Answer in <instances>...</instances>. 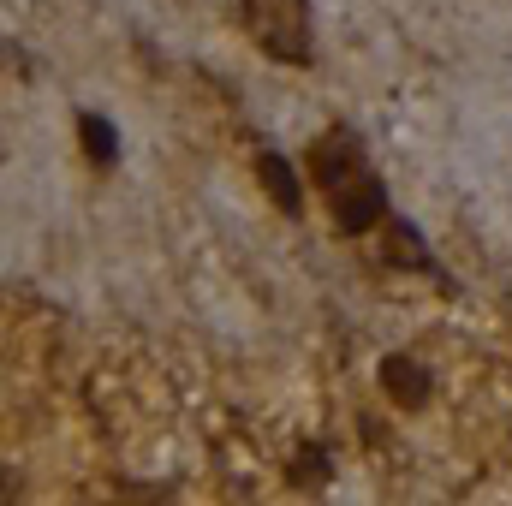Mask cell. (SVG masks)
Listing matches in <instances>:
<instances>
[{
	"mask_svg": "<svg viewBox=\"0 0 512 506\" xmlns=\"http://www.w3.org/2000/svg\"><path fill=\"white\" fill-rule=\"evenodd\" d=\"M245 30L280 66H310V0H245Z\"/></svg>",
	"mask_w": 512,
	"mask_h": 506,
	"instance_id": "cell-1",
	"label": "cell"
},
{
	"mask_svg": "<svg viewBox=\"0 0 512 506\" xmlns=\"http://www.w3.org/2000/svg\"><path fill=\"white\" fill-rule=\"evenodd\" d=\"M370 167H364V143H358V131L334 126L322 143H310V179L334 197V191H346L352 179H364Z\"/></svg>",
	"mask_w": 512,
	"mask_h": 506,
	"instance_id": "cell-2",
	"label": "cell"
},
{
	"mask_svg": "<svg viewBox=\"0 0 512 506\" xmlns=\"http://www.w3.org/2000/svg\"><path fill=\"white\" fill-rule=\"evenodd\" d=\"M328 209H334V227H340L346 239H364L370 227L387 221V185L376 179V173H364V179H352L346 191H334Z\"/></svg>",
	"mask_w": 512,
	"mask_h": 506,
	"instance_id": "cell-3",
	"label": "cell"
},
{
	"mask_svg": "<svg viewBox=\"0 0 512 506\" xmlns=\"http://www.w3.org/2000/svg\"><path fill=\"white\" fill-rule=\"evenodd\" d=\"M382 262H393V268H411V274H429L441 292H453V280L441 274V262L423 251V233L411 227V221H387V245H382Z\"/></svg>",
	"mask_w": 512,
	"mask_h": 506,
	"instance_id": "cell-4",
	"label": "cell"
},
{
	"mask_svg": "<svg viewBox=\"0 0 512 506\" xmlns=\"http://www.w3.org/2000/svg\"><path fill=\"white\" fill-rule=\"evenodd\" d=\"M376 376H382L387 399H393L399 411H423V405H429V393H435V387H429V370H423L417 358H405V352H387Z\"/></svg>",
	"mask_w": 512,
	"mask_h": 506,
	"instance_id": "cell-5",
	"label": "cell"
},
{
	"mask_svg": "<svg viewBox=\"0 0 512 506\" xmlns=\"http://www.w3.org/2000/svg\"><path fill=\"white\" fill-rule=\"evenodd\" d=\"M256 173H262V191L274 197V209L298 221V215H304V185H298L292 161H286L280 149H262V155H256Z\"/></svg>",
	"mask_w": 512,
	"mask_h": 506,
	"instance_id": "cell-6",
	"label": "cell"
},
{
	"mask_svg": "<svg viewBox=\"0 0 512 506\" xmlns=\"http://www.w3.org/2000/svg\"><path fill=\"white\" fill-rule=\"evenodd\" d=\"M78 143H84L90 167H114L120 161V131H114V120H102V114H78Z\"/></svg>",
	"mask_w": 512,
	"mask_h": 506,
	"instance_id": "cell-7",
	"label": "cell"
},
{
	"mask_svg": "<svg viewBox=\"0 0 512 506\" xmlns=\"http://www.w3.org/2000/svg\"><path fill=\"white\" fill-rule=\"evenodd\" d=\"M286 477H292L298 489H322V483L334 477V453H328L322 441H316V447H298L292 465H286Z\"/></svg>",
	"mask_w": 512,
	"mask_h": 506,
	"instance_id": "cell-8",
	"label": "cell"
}]
</instances>
